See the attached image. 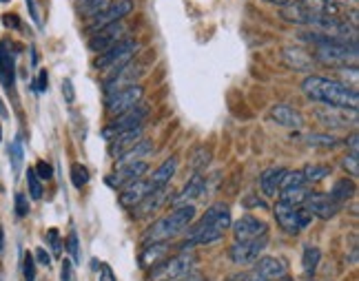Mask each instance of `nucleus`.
Segmentation results:
<instances>
[{"instance_id":"obj_21","label":"nucleus","mask_w":359,"mask_h":281,"mask_svg":"<svg viewBox=\"0 0 359 281\" xmlns=\"http://www.w3.org/2000/svg\"><path fill=\"white\" fill-rule=\"evenodd\" d=\"M282 60H284L286 67L295 71H313L315 67V58L306 49H301V46H286L282 51Z\"/></svg>"},{"instance_id":"obj_29","label":"nucleus","mask_w":359,"mask_h":281,"mask_svg":"<svg viewBox=\"0 0 359 281\" xmlns=\"http://www.w3.org/2000/svg\"><path fill=\"white\" fill-rule=\"evenodd\" d=\"M328 195H330V198H333L335 202L344 204V202H348V200L355 198V195H357V186H355L353 180H348V177H344V180H337V182L333 184V189H330Z\"/></svg>"},{"instance_id":"obj_17","label":"nucleus","mask_w":359,"mask_h":281,"mask_svg":"<svg viewBox=\"0 0 359 281\" xmlns=\"http://www.w3.org/2000/svg\"><path fill=\"white\" fill-rule=\"evenodd\" d=\"M145 73V67L143 64H136V62H127L125 67H120L116 73H111V76L105 80V96L111 91H116L120 87H127V84H136V80Z\"/></svg>"},{"instance_id":"obj_47","label":"nucleus","mask_w":359,"mask_h":281,"mask_svg":"<svg viewBox=\"0 0 359 281\" xmlns=\"http://www.w3.org/2000/svg\"><path fill=\"white\" fill-rule=\"evenodd\" d=\"M36 259H38V264L45 266V268L51 266V255L45 248H36Z\"/></svg>"},{"instance_id":"obj_22","label":"nucleus","mask_w":359,"mask_h":281,"mask_svg":"<svg viewBox=\"0 0 359 281\" xmlns=\"http://www.w3.org/2000/svg\"><path fill=\"white\" fill-rule=\"evenodd\" d=\"M271 118H273V122H277V124L284 126V129H301L304 126V116L288 105H275L271 109Z\"/></svg>"},{"instance_id":"obj_53","label":"nucleus","mask_w":359,"mask_h":281,"mask_svg":"<svg viewBox=\"0 0 359 281\" xmlns=\"http://www.w3.org/2000/svg\"><path fill=\"white\" fill-rule=\"evenodd\" d=\"M328 3H335L339 7H346V9H355L357 7V0H328Z\"/></svg>"},{"instance_id":"obj_12","label":"nucleus","mask_w":359,"mask_h":281,"mask_svg":"<svg viewBox=\"0 0 359 281\" xmlns=\"http://www.w3.org/2000/svg\"><path fill=\"white\" fill-rule=\"evenodd\" d=\"M127 38V25L125 23H116V25H109L105 29H100L96 34H91L89 38V49L93 53H105L111 46H116L120 40Z\"/></svg>"},{"instance_id":"obj_55","label":"nucleus","mask_w":359,"mask_h":281,"mask_svg":"<svg viewBox=\"0 0 359 281\" xmlns=\"http://www.w3.org/2000/svg\"><path fill=\"white\" fill-rule=\"evenodd\" d=\"M348 144H351V153L357 155V146H359V144H357V133L351 135V139H348Z\"/></svg>"},{"instance_id":"obj_27","label":"nucleus","mask_w":359,"mask_h":281,"mask_svg":"<svg viewBox=\"0 0 359 281\" xmlns=\"http://www.w3.org/2000/svg\"><path fill=\"white\" fill-rule=\"evenodd\" d=\"M175 171H177V157H169V160H164L162 164H160V168L153 173L151 184H153L156 189H162V186H166L169 182H171V177L175 175Z\"/></svg>"},{"instance_id":"obj_60","label":"nucleus","mask_w":359,"mask_h":281,"mask_svg":"<svg viewBox=\"0 0 359 281\" xmlns=\"http://www.w3.org/2000/svg\"><path fill=\"white\" fill-rule=\"evenodd\" d=\"M0 142H3V129H0Z\"/></svg>"},{"instance_id":"obj_5","label":"nucleus","mask_w":359,"mask_h":281,"mask_svg":"<svg viewBox=\"0 0 359 281\" xmlns=\"http://www.w3.org/2000/svg\"><path fill=\"white\" fill-rule=\"evenodd\" d=\"M273 215H275L282 230H286L288 235H297V232H301L310 222H313V215H310L306 209H301V206H290L284 202L275 204Z\"/></svg>"},{"instance_id":"obj_41","label":"nucleus","mask_w":359,"mask_h":281,"mask_svg":"<svg viewBox=\"0 0 359 281\" xmlns=\"http://www.w3.org/2000/svg\"><path fill=\"white\" fill-rule=\"evenodd\" d=\"M14 204H16V215H18V217H27V215H29V200H27L25 193H16Z\"/></svg>"},{"instance_id":"obj_28","label":"nucleus","mask_w":359,"mask_h":281,"mask_svg":"<svg viewBox=\"0 0 359 281\" xmlns=\"http://www.w3.org/2000/svg\"><path fill=\"white\" fill-rule=\"evenodd\" d=\"M344 113H346V111H342V109L326 107V109H319L317 111V118H319V122H322L324 126L342 129V126H348V118Z\"/></svg>"},{"instance_id":"obj_15","label":"nucleus","mask_w":359,"mask_h":281,"mask_svg":"<svg viewBox=\"0 0 359 281\" xmlns=\"http://www.w3.org/2000/svg\"><path fill=\"white\" fill-rule=\"evenodd\" d=\"M304 206L306 211L313 215V217H319V219H330L335 217V215L339 213V209H342V204L335 202L330 195L326 193H308V198L304 200Z\"/></svg>"},{"instance_id":"obj_4","label":"nucleus","mask_w":359,"mask_h":281,"mask_svg":"<svg viewBox=\"0 0 359 281\" xmlns=\"http://www.w3.org/2000/svg\"><path fill=\"white\" fill-rule=\"evenodd\" d=\"M136 51H138V42L134 38H125V40H120L116 46L107 49L105 53H100L96 58V62H93V67L111 76V73H116L120 67H125L127 62L134 60Z\"/></svg>"},{"instance_id":"obj_24","label":"nucleus","mask_w":359,"mask_h":281,"mask_svg":"<svg viewBox=\"0 0 359 281\" xmlns=\"http://www.w3.org/2000/svg\"><path fill=\"white\" fill-rule=\"evenodd\" d=\"M204 189H206V180L200 175V173H195L191 180H188L184 184V189L180 191L175 198L171 200L173 206H182V204H188V200H197V198H202L204 195Z\"/></svg>"},{"instance_id":"obj_7","label":"nucleus","mask_w":359,"mask_h":281,"mask_svg":"<svg viewBox=\"0 0 359 281\" xmlns=\"http://www.w3.org/2000/svg\"><path fill=\"white\" fill-rule=\"evenodd\" d=\"M145 96V89L140 84H127V87H120L116 91H111L105 96V105H107V113L109 116H120L125 111L134 109Z\"/></svg>"},{"instance_id":"obj_33","label":"nucleus","mask_w":359,"mask_h":281,"mask_svg":"<svg viewBox=\"0 0 359 281\" xmlns=\"http://www.w3.org/2000/svg\"><path fill=\"white\" fill-rule=\"evenodd\" d=\"M301 175H304V180L308 184L322 182L324 177L330 175V166H326V164H306L304 168H301Z\"/></svg>"},{"instance_id":"obj_57","label":"nucleus","mask_w":359,"mask_h":281,"mask_svg":"<svg viewBox=\"0 0 359 281\" xmlns=\"http://www.w3.org/2000/svg\"><path fill=\"white\" fill-rule=\"evenodd\" d=\"M5 252V230L0 228V255Z\"/></svg>"},{"instance_id":"obj_62","label":"nucleus","mask_w":359,"mask_h":281,"mask_svg":"<svg viewBox=\"0 0 359 281\" xmlns=\"http://www.w3.org/2000/svg\"><path fill=\"white\" fill-rule=\"evenodd\" d=\"M195 281H204V279H202V277H200V279H195Z\"/></svg>"},{"instance_id":"obj_2","label":"nucleus","mask_w":359,"mask_h":281,"mask_svg":"<svg viewBox=\"0 0 359 281\" xmlns=\"http://www.w3.org/2000/svg\"><path fill=\"white\" fill-rule=\"evenodd\" d=\"M233 224L231 211L226 204H213L209 211L202 215V219L195 224L193 228H188L186 241L180 246V250H191L193 246L200 243H213L217 239H222L224 230H229Z\"/></svg>"},{"instance_id":"obj_37","label":"nucleus","mask_w":359,"mask_h":281,"mask_svg":"<svg viewBox=\"0 0 359 281\" xmlns=\"http://www.w3.org/2000/svg\"><path fill=\"white\" fill-rule=\"evenodd\" d=\"M71 182H73L75 189H82V186H87L89 184V171H87V166L73 164L71 166Z\"/></svg>"},{"instance_id":"obj_32","label":"nucleus","mask_w":359,"mask_h":281,"mask_svg":"<svg viewBox=\"0 0 359 281\" xmlns=\"http://www.w3.org/2000/svg\"><path fill=\"white\" fill-rule=\"evenodd\" d=\"M151 151H153V144H151L149 139H143V137H140L138 142H136L134 146H131L125 155L120 157V162H118V164L134 162V160H143V157H145V155H149Z\"/></svg>"},{"instance_id":"obj_3","label":"nucleus","mask_w":359,"mask_h":281,"mask_svg":"<svg viewBox=\"0 0 359 281\" xmlns=\"http://www.w3.org/2000/svg\"><path fill=\"white\" fill-rule=\"evenodd\" d=\"M195 217V206L193 204H182L166 215V217L158 219L153 226H149L145 232V241H169L171 237L180 235L188 224Z\"/></svg>"},{"instance_id":"obj_6","label":"nucleus","mask_w":359,"mask_h":281,"mask_svg":"<svg viewBox=\"0 0 359 281\" xmlns=\"http://www.w3.org/2000/svg\"><path fill=\"white\" fill-rule=\"evenodd\" d=\"M195 264H197V257L191 250H180V255L171 257L169 261H160V264H156L149 277L151 279H180V277L191 273Z\"/></svg>"},{"instance_id":"obj_19","label":"nucleus","mask_w":359,"mask_h":281,"mask_svg":"<svg viewBox=\"0 0 359 281\" xmlns=\"http://www.w3.org/2000/svg\"><path fill=\"white\" fill-rule=\"evenodd\" d=\"M166 195H169L166 186H162V189H153L143 202L136 204L134 209H131V211H134L131 215H134L136 219H143V217H149L151 213H158L160 209H162V204L166 202Z\"/></svg>"},{"instance_id":"obj_20","label":"nucleus","mask_w":359,"mask_h":281,"mask_svg":"<svg viewBox=\"0 0 359 281\" xmlns=\"http://www.w3.org/2000/svg\"><path fill=\"white\" fill-rule=\"evenodd\" d=\"M143 137V126H136V129H129V131H122V133L109 137V155L111 157H120L125 155L131 146H134L138 139Z\"/></svg>"},{"instance_id":"obj_16","label":"nucleus","mask_w":359,"mask_h":281,"mask_svg":"<svg viewBox=\"0 0 359 281\" xmlns=\"http://www.w3.org/2000/svg\"><path fill=\"white\" fill-rule=\"evenodd\" d=\"M0 82L12 93L16 84V53L9 40H0Z\"/></svg>"},{"instance_id":"obj_51","label":"nucleus","mask_w":359,"mask_h":281,"mask_svg":"<svg viewBox=\"0 0 359 281\" xmlns=\"http://www.w3.org/2000/svg\"><path fill=\"white\" fill-rule=\"evenodd\" d=\"M100 281H116V275H113L111 266L100 264Z\"/></svg>"},{"instance_id":"obj_25","label":"nucleus","mask_w":359,"mask_h":281,"mask_svg":"<svg viewBox=\"0 0 359 281\" xmlns=\"http://www.w3.org/2000/svg\"><path fill=\"white\" fill-rule=\"evenodd\" d=\"M255 273L269 281H277L286 275V266L277 257H260L255 261Z\"/></svg>"},{"instance_id":"obj_14","label":"nucleus","mask_w":359,"mask_h":281,"mask_svg":"<svg viewBox=\"0 0 359 281\" xmlns=\"http://www.w3.org/2000/svg\"><path fill=\"white\" fill-rule=\"evenodd\" d=\"M149 171V164L145 160H134V162H125V164H118V171L109 175L107 184L113 186V189H125L127 184L140 180L145 173Z\"/></svg>"},{"instance_id":"obj_35","label":"nucleus","mask_w":359,"mask_h":281,"mask_svg":"<svg viewBox=\"0 0 359 281\" xmlns=\"http://www.w3.org/2000/svg\"><path fill=\"white\" fill-rule=\"evenodd\" d=\"M209 162H211V151H206L204 146H200V148H195V151L191 153V160H188V166H191L195 173H200L202 168L209 166Z\"/></svg>"},{"instance_id":"obj_34","label":"nucleus","mask_w":359,"mask_h":281,"mask_svg":"<svg viewBox=\"0 0 359 281\" xmlns=\"http://www.w3.org/2000/svg\"><path fill=\"white\" fill-rule=\"evenodd\" d=\"M306 144L313 146V148H335V146H339V139L335 135H328V133H308Z\"/></svg>"},{"instance_id":"obj_54","label":"nucleus","mask_w":359,"mask_h":281,"mask_svg":"<svg viewBox=\"0 0 359 281\" xmlns=\"http://www.w3.org/2000/svg\"><path fill=\"white\" fill-rule=\"evenodd\" d=\"M244 204H247V206H260V209H267V202H264V200H253V198H249V200H244Z\"/></svg>"},{"instance_id":"obj_48","label":"nucleus","mask_w":359,"mask_h":281,"mask_svg":"<svg viewBox=\"0 0 359 281\" xmlns=\"http://www.w3.org/2000/svg\"><path fill=\"white\" fill-rule=\"evenodd\" d=\"M62 96H64V100L69 102V105L75 100V93H73V84H71V80H64V82H62Z\"/></svg>"},{"instance_id":"obj_45","label":"nucleus","mask_w":359,"mask_h":281,"mask_svg":"<svg viewBox=\"0 0 359 281\" xmlns=\"http://www.w3.org/2000/svg\"><path fill=\"white\" fill-rule=\"evenodd\" d=\"M47 87H49V76H47L45 69H40V71H38V80L34 84V89H36V93H45Z\"/></svg>"},{"instance_id":"obj_23","label":"nucleus","mask_w":359,"mask_h":281,"mask_svg":"<svg viewBox=\"0 0 359 281\" xmlns=\"http://www.w3.org/2000/svg\"><path fill=\"white\" fill-rule=\"evenodd\" d=\"M286 171L288 168H284V166H273V168H267V171L262 173L260 189H262L264 195H267V198H277L280 184H282V180H284Z\"/></svg>"},{"instance_id":"obj_50","label":"nucleus","mask_w":359,"mask_h":281,"mask_svg":"<svg viewBox=\"0 0 359 281\" xmlns=\"http://www.w3.org/2000/svg\"><path fill=\"white\" fill-rule=\"evenodd\" d=\"M27 9H29V14H32V18H34V23L40 27L42 25V21H40V12H38V7H36V0H27Z\"/></svg>"},{"instance_id":"obj_8","label":"nucleus","mask_w":359,"mask_h":281,"mask_svg":"<svg viewBox=\"0 0 359 281\" xmlns=\"http://www.w3.org/2000/svg\"><path fill=\"white\" fill-rule=\"evenodd\" d=\"M310 193V184L304 180L301 171H286L284 180L280 184V202L290 206H301Z\"/></svg>"},{"instance_id":"obj_52","label":"nucleus","mask_w":359,"mask_h":281,"mask_svg":"<svg viewBox=\"0 0 359 281\" xmlns=\"http://www.w3.org/2000/svg\"><path fill=\"white\" fill-rule=\"evenodd\" d=\"M235 279H238V281H269V279H264V277H260L258 273H255V270H253V273H244V275H240V277H235Z\"/></svg>"},{"instance_id":"obj_38","label":"nucleus","mask_w":359,"mask_h":281,"mask_svg":"<svg viewBox=\"0 0 359 281\" xmlns=\"http://www.w3.org/2000/svg\"><path fill=\"white\" fill-rule=\"evenodd\" d=\"M27 186H29L32 200H40L42 198V182H40V177L36 175L34 168H29V171H27Z\"/></svg>"},{"instance_id":"obj_31","label":"nucleus","mask_w":359,"mask_h":281,"mask_svg":"<svg viewBox=\"0 0 359 281\" xmlns=\"http://www.w3.org/2000/svg\"><path fill=\"white\" fill-rule=\"evenodd\" d=\"M319 259H322V252H319V248L313 246V243H306L304 252H301V268H304L306 275L315 273L317 266H319Z\"/></svg>"},{"instance_id":"obj_13","label":"nucleus","mask_w":359,"mask_h":281,"mask_svg":"<svg viewBox=\"0 0 359 281\" xmlns=\"http://www.w3.org/2000/svg\"><path fill=\"white\" fill-rule=\"evenodd\" d=\"M233 235H235V241H251L262 235H269V226L267 222L255 217V215H242V217L233 224Z\"/></svg>"},{"instance_id":"obj_39","label":"nucleus","mask_w":359,"mask_h":281,"mask_svg":"<svg viewBox=\"0 0 359 281\" xmlns=\"http://www.w3.org/2000/svg\"><path fill=\"white\" fill-rule=\"evenodd\" d=\"M23 275H25V281H36V259L32 252H27L23 259Z\"/></svg>"},{"instance_id":"obj_58","label":"nucleus","mask_w":359,"mask_h":281,"mask_svg":"<svg viewBox=\"0 0 359 281\" xmlns=\"http://www.w3.org/2000/svg\"><path fill=\"white\" fill-rule=\"evenodd\" d=\"M9 113H7V109H5V105H3V100H0V118H7Z\"/></svg>"},{"instance_id":"obj_61","label":"nucleus","mask_w":359,"mask_h":281,"mask_svg":"<svg viewBox=\"0 0 359 281\" xmlns=\"http://www.w3.org/2000/svg\"><path fill=\"white\" fill-rule=\"evenodd\" d=\"M0 3H9V0H0Z\"/></svg>"},{"instance_id":"obj_46","label":"nucleus","mask_w":359,"mask_h":281,"mask_svg":"<svg viewBox=\"0 0 359 281\" xmlns=\"http://www.w3.org/2000/svg\"><path fill=\"white\" fill-rule=\"evenodd\" d=\"M60 277H62V281H75V277H73V264H71L69 259H64V261H62Z\"/></svg>"},{"instance_id":"obj_1","label":"nucleus","mask_w":359,"mask_h":281,"mask_svg":"<svg viewBox=\"0 0 359 281\" xmlns=\"http://www.w3.org/2000/svg\"><path fill=\"white\" fill-rule=\"evenodd\" d=\"M301 91H304V96L313 102H322V105H326V107L353 111V113H357L359 93L353 84H346V82H339V80H328L322 76H308L304 82H301Z\"/></svg>"},{"instance_id":"obj_11","label":"nucleus","mask_w":359,"mask_h":281,"mask_svg":"<svg viewBox=\"0 0 359 281\" xmlns=\"http://www.w3.org/2000/svg\"><path fill=\"white\" fill-rule=\"evenodd\" d=\"M149 113L147 105H143V102H138V105L134 109L125 111V113L116 116V120H111V124L102 131V135H105L107 139L122 133V131H129V129H136V126H143V122Z\"/></svg>"},{"instance_id":"obj_40","label":"nucleus","mask_w":359,"mask_h":281,"mask_svg":"<svg viewBox=\"0 0 359 281\" xmlns=\"http://www.w3.org/2000/svg\"><path fill=\"white\" fill-rule=\"evenodd\" d=\"M67 252L71 255L73 264H80V243H78V235H75V232H69V237H67Z\"/></svg>"},{"instance_id":"obj_42","label":"nucleus","mask_w":359,"mask_h":281,"mask_svg":"<svg viewBox=\"0 0 359 281\" xmlns=\"http://www.w3.org/2000/svg\"><path fill=\"white\" fill-rule=\"evenodd\" d=\"M47 241H49V246H51V250L55 252V255H60V250H62V241H60V235H58V230L55 228H49L47 230Z\"/></svg>"},{"instance_id":"obj_44","label":"nucleus","mask_w":359,"mask_h":281,"mask_svg":"<svg viewBox=\"0 0 359 281\" xmlns=\"http://www.w3.org/2000/svg\"><path fill=\"white\" fill-rule=\"evenodd\" d=\"M34 171H36L38 177H40V182H47V180H51L53 177V168H51V164H47V162H38Z\"/></svg>"},{"instance_id":"obj_18","label":"nucleus","mask_w":359,"mask_h":281,"mask_svg":"<svg viewBox=\"0 0 359 281\" xmlns=\"http://www.w3.org/2000/svg\"><path fill=\"white\" fill-rule=\"evenodd\" d=\"M156 186L151 184V180H143V177H140V180H136V182H131V184H127L125 189H122V193H120V206L122 209H134L136 204H140L143 202L147 195L153 191Z\"/></svg>"},{"instance_id":"obj_30","label":"nucleus","mask_w":359,"mask_h":281,"mask_svg":"<svg viewBox=\"0 0 359 281\" xmlns=\"http://www.w3.org/2000/svg\"><path fill=\"white\" fill-rule=\"evenodd\" d=\"M111 5V0H75V12L84 18L98 16L102 9H107Z\"/></svg>"},{"instance_id":"obj_9","label":"nucleus","mask_w":359,"mask_h":281,"mask_svg":"<svg viewBox=\"0 0 359 281\" xmlns=\"http://www.w3.org/2000/svg\"><path fill=\"white\" fill-rule=\"evenodd\" d=\"M134 12V0H118V3L109 5L107 9H102L98 16L89 18V25H87V34H96L100 29H105L109 25H116L120 21H125V18Z\"/></svg>"},{"instance_id":"obj_36","label":"nucleus","mask_w":359,"mask_h":281,"mask_svg":"<svg viewBox=\"0 0 359 281\" xmlns=\"http://www.w3.org/2000/svg\"><path fill=\"white\" fill-rule=\"evenodd\" d=\"M9 157H12V168H14V173H21L23 160H25V151H23L21 137H16L14 142H12V146H9Z\"/></svg>"},{"instance_id":"obj_56","label":"nucleus","mask_w":359,"mask_h":281,"mask_svg":"<svg viewBox=\"0 0 359 281\" xmlns=\"http://www.w3.org/2000/svg\"><path fill=\"white\" fill-rule=\"evenodd\" d=\"M267 3L277 5V7H286V5H290V3H295V0H267Z\"/></svg>"},{"instance_id":"obj_10","label":"nucleus","mask_w":359,"mask_h":281,"mask_svg":"<svg viewBox=\"0 0 359 281\" xmlns=\"http://www.w3.org/2000/svg\"><path fill=\"white\" fill-rule=\"evenodd\" d=\"M267 243H269V235H262V237L251 239V241H235L229 248V257H231L233 264H238V266L255 264L264 252V248H267Z\"/></svg>"},{"instance_id":"obj_26","label":"nucleus","mask_w":359,"mask_h":281,"mask_svg":"<svg viewBox=\"0 0 359 281\" xmlns=\"http://www.w3.org/2000/svg\"><path fill=\"white\" fill-rule=\"evenodd\" d=\"M169 252V243L166 241H149L147 246L140 252V266L143 268H151L160 264Z\"/></svg>"},{"instance_id":"obj_49","label":"nucleus","mask_w":359,"mask_h":281,"mask_svg":"<svg viewBox=\"0 0 359 281\" xmlns=\"http://www.w3.org/2000/svg\"><path fill=\"white\" fill-rule=\"evenodd\" d=\"M3 25L9 27V29H18V27H21V21H18L16 14H5L3 16Z\"/></svg>"},{"instance_id":"obj_59","label":"nucleus","mask_w":359,"mask_h":281,"mask_svg":"<svg viewBox=\"0 0 359 281\" xmlns=\"http://www.w3.org/2000/svg\"><path fill=\"white\" fill-rule=\"evenodd\" d=\"M277 281H290V279H288V277L284 275V277H282V279H277Z\"/></svg>"},{"instance_id":"obj_43","label":"nucleus","mask_w":359,"mask_h":281,"mask_svg":"<svg viewBox=\"0 0 359 281\" xmlns=\"http://www.w3.org/2000/svg\"><path fill=\"white\" fill-rule=\"evenodd\" d=\"M342 166L346 168L348 173H351V177H357L359 175V160H357V155H346L344 160H342Z\"/></svg>"}]
</instances>
